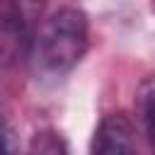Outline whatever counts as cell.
<instances>
[{"mask_svg":"<svg viewBox=\"0 0 155 155\" xmlns=\"http://www.w3.org/2000/svg\"><path fill=\"white\" fill-rule=\"evenodd\" d=\"M136 109H138V121L143 126L145 140L155 155V78L143 80L136 94Z\"/></svg>","mask_w":155,"mask_h":155,"instance_id":"obj_4","label":"cell"},{"mask_svg":"<svg viewBox=\"0 0 155 155\" xmlns=\"http://www.w3.org/2000/svg\"><path fill=\"white\" fill-rule=\"evenodd\" d=\"M0 155H19L15 128H12V124L7 121V116L2 111H0Z\"/></svg>","mask_w":155,"mask_h":155,"instance_id":"obj_6","label":"cell"},{"mask_svg":"<svg viewBox=\"0 0 155 155\" xmlns=\"http://www.w3.org/2000/svg\"><path fill=\"white\" fill-rule=\"evenodd\" d=\"M36 27L31 22V5L0 0V65L10 68L31 56Z\"/></svg>","mask_w":155,"mask_h":155,"instance_id":"obj_2","label":"cell"},{"mask_svg":"<svg viewBox=\"0 0 155 155\" xmlns=\"http://www.w3.org/2000/svg\"><path fill=\"white\" fill-rule=\"evenodd\" d=\"M90 155H138L131 121L124 114H107L92 133Z\"/></svg>","mask_w":155,"mask_h":155,"instance_id":"obj_3","label":"cell"},{"mask_svg":"<svg viewBox=\"0 0 155 155\" xmlns=\"http://www.w3.org/2000/svg\"><path fill=\"white\" fill-rule=\"evenodd\" d=\"M27 155H70V153H68V145H65L61 133L44 128V131H36L31 136Z\"/></svg>","mask_w":155,"mask_h":155,"instance_id":"obj_5","label":"cell"},{"mask_svg":"<svg viewBox=\"0 0 155 155\" xmlns=\"http://www.w3.org/2000/svg\"><path fill=\"white\" fill-rule=\"evenodd\" d=\"M90 44L87 15L80 7L63 5L53 10L39 27L31 46V61L41 75L61 78L70 73L85 56Z\"/></svg>","mask_w":155,"mask_h":155,"instance_id":"obj_1","label":"cell"}]
</instances>
